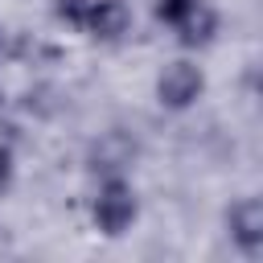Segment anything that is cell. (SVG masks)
<instances>
[{"label":"cell","mask_w":263,"mask_h":263,"mask_svg":"<svg viewBox=\"0 0 263 263\" xmlns=\"http://www.w3.org/2000/svg\"><path fill=\"white\" fill-rule=\"evenodd\" d=\"M140 214V197H136V185L127 181V173H103L99 177V189L90 197V222L99 234L107 238H119L132 230Z\"/></svg>","instance_id":"cell-1"},{"label":"cell","mask_w":263,"mask_h":263,"mask_svg":"<svg viewBox=\"0 0 263 263\" xmlns=\"http://www.w3.org/2000/svg\"><path fill=\"white\" fill-rule=\"evenodd\" d=\"M152 95H156V103L164 111H189L205 95V70L193 58H173V62H164L156 70Z\"/></svg>","instance_id":"cell-2"},{"label":"cell","mask_w":263,"mask_h":263,"mask_svg":"<svg viewBox=\"0 0 263 263\" xmlns=\"http://www.w3.org/2000/svg\"><path fill=\"white\" fill-rule=\"evenodd\" d=\"M226 234L242 255H259L263 251V201L255 193H242L226 205Z\"/></svg>","instance_id":"cell-3"},{"label":"cell","mask_w":263,"mask_h":263,"mask_svg":"<svg viewBox=\"0 0 263 263\" xmlns=\"http://www.w3.org/2000/svg\"><path fill=\"white\" fill-rule=\"evenodd\" d=\"M132 25H136V12H132L127 0H90L82 33L90 41H99V45H115V41H123L132 33Z\"/></svg>","instance_id":"cell-4"},{"label":"cell","mask_w":263,"mask_h":263,"mask_svg":"<svg viewBox=\"0 0 263 263\" xmlns=\"http://www.w3.org/2000/svg\"><path fill=\"white\" fill-rule=\"evenodd\" d=\"M218 29H222L218 12L201 0V4H197V8H193V12L173 29V37H177V45H181V49H205V45L218 37Z\"/></svg>","instance_id":"cell-5"},{"label":"cell","mask_w":263,"mask_h":263,"mask_svg":"<svg viewBox=\"0 0 263 263\" xmlns=\"http://www.w3.org/2000/svg\"><path fill=\"white\" fill-rule=\"evenodd\" d=\"M197 4H201V0H152V16H156V25L177 29V25H181Z\"/></svg>","instance_id":"cell-6"},{"label":"cell","mask_w":263,"mask_h":263,"mask_svg":"<svg viewBox=\"0 0 263 263\" xmlns=\"http://www.w3.org/2000/svg\"><path fill=\"white\" fill-rule=\"evenodd\" d=\"M49 8H53V21H58V25H66V29L82 33V21H86L90 0H49Z\"/></svg>","instance_id":"cell-7"},{"label":"cell","mask_w":263,"mask_h":263,"mask_svg":"<svg viewBox=\"0 0 263 263\" xmlns=\"http://www.w3.org/2000/svg\"><path fill=\"white\" fill-rule=\"evenodd\" d=\"M12 177H16V156H12V148L0 140V193L12 185Z\"/></svg>","instance_id":"cell-8"}]
</instances>
